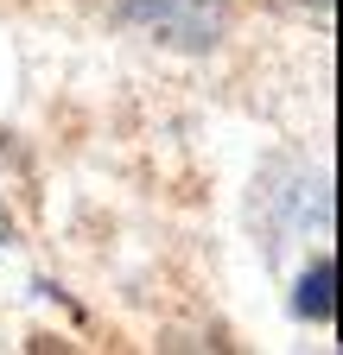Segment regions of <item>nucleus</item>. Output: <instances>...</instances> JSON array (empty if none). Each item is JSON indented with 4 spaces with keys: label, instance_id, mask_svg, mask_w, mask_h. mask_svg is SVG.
Masks as SVG:
<instances>
[{
    "label": "nucleus",
    "instance_id": "f257e3e1",
    "mask_svg": "<svg viewBox=\"0 0 343 355\" xmlns=\"http://www.w3.org/2000/svg\"><path fill=\"white\" fill-rule=\"evenodd\" d=\"M115 26L172 51H217L229 32V7L223 0H115Z\"/></svg>",
    "mask_w": 343,
    "mask_h": 355
},
{
    "label": "nucleus",
    "instance_id": "f03ea898",
    "mask_svg": "<svg viewBox=\"0 0 343 355\" xmlns=\"http://www.w3.org/2000/svg\"><path fill=\"white\" fill-rule=\"evenodd\" d=\"M292 311L312 324H337V260H312L306 273H299V292H292Z\"/></svg>",
    "mask_w": 343,
    "mask_h": 355
},
{
    "label": "nucleus",
    "instance_id": "7ed1b4c3",
    "mask_svg": "<svg viewBox=\"0 0 343 355\" xmlns=\"http://www.w3.org/2000/svg\"><path fill=\"white\" fill-rule=\"evenodd\" d=\"M286 13H299V19H318V26H331V7L337 0H280Z\"/></svg>",
    "mask_w": 343,
    "mask_h": 355
},
{
    "label": "nucleus",
    "instance_id": "20e7f679",
    "mask_svg": "<svg viewBox=\"0 0 343 355\" xmlns=\"http://www.w3.org/2000/svg\"><path fill=\"white\" fill-rule=\"evenodd\" d=\"M13 241V216H7V203H0V248Z\"/></svg>",
    "mask_w": 343,
    "mask_h": 355
}]
</instances>
